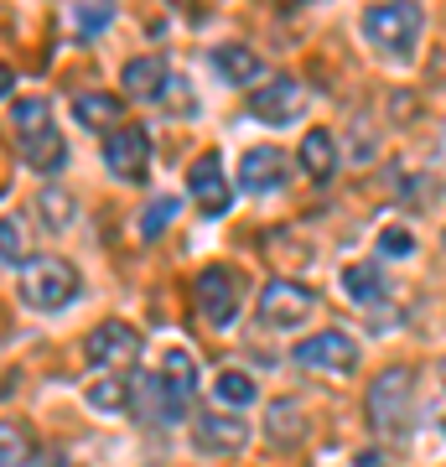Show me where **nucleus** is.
Listing matches in <instances>:
<instances>
[{"instance_id":"nucleus-1","label":"nucleus","mask_w":446,"mask_h":467,"mask_svg":"<svg viewBox=\"0 0 446 467\" xmlns=\"http://www.w3.org/2000/svg\"><path fill=\"white\" fill-rule=\"evenodd\" d=\"M420 5L415 0H384V5H368L364 11V36L368 47L384 52V57H410L415 42H420Z\"/></svg>"},{"instance_id":"nucleus-2","label":"nucleus","mask_w":446,"mask_h":467,"mask_svg":"<svg viewBox=\"0 0 446 467\" xmlns=\"http://www.w3.org/2000/svg\"><path fill=\"white\" fill-rule=\"evenodd\" d=\"M368 420L379 436H405L415 420V368L395 364L368 384Z\"/></svg>"},{"instance_id":"nucleus-3","label":"nucleus","mask_w":446,"mask_h":467,"mask_svg":"<svg viewBox=\"0 0 446 467\" xmlns=\"http://www.w3.org/2000/svg\"><path fill=\"white\" fill-rule=\"evenodd\" d=\"M73 296H78V265L63 254H42L21 270V301L32 312H63Z\"/></svg>"},{"instance_id":"nucleus-4","label":"nucleus","mask_w":446,"mask_h":467,"mask_svg":"<svg viewBox=\"0 0 446 467\" xmlns=\"http://www.w3.org/2000/svg\"><path fill=\"white\" fill-rule=\"evenodd\" d=\"M312 285H296V281H270L260 291V301H254V317L264 322V327H301V322L312 317Z\"/></svg>"},{"instance_id":"nucleus-5","label":"nucleus","mask_w":446,"mask_h":467,"mask_svg":"<svg viewBox=\"0 0 446 467\" xmlns=\"http://www.w3.org/2000/svg\"><path fill=\"white\" fill-rule=\"evenodd\" d=\"M192 296H198V317L208 327H229L233 312H239V275L229 265H208L192 285Z\"/></svg>"},{"instance_id":"nucleus-6","label":"nucleus","mask_w":446,"mask_h":467,"mask_svg":"<svg viewBox=\"0 0 446 467\" xmlns=\"http://www.w3.org/2000/svg\"><path fill=\"white\" fill-rule=\"evenodd\" d=\"M296 364L312 368V374H353L358 368V343L332 327V333H316V337H301L296 343Z\"/></svg>"},{"instance_id":"nucleus-7","label":"nucleus","mask_w":446,"mask_h":467,"mask_svg":"<svg viewBox=\"0 0 446 467\" xmlns=\"http://www.w3.org/2000/svg\"><path fill=\"white\" fill-rule=\"evenodd\" d=\"M104 161H109V171L115 177H125V182H140L150 167V135L146 125H115V130L104 135Z\"/></svg>"},{"instance_id":"nucleus-8","label":"nucleus","mask_w":446,"mask_h":467,"mask_svg":"<svg viewBox=\"0 0 446 467\" xmlns=\"http://www.w3.org/2000/svg\"><path fill=\"white\" fill-rule=\"evenodd\" d=\"M140 358V333L130 322H99L88 333V364L94 368H125Z\"/></svg>"},{"instance_id":"nucleus-9","label":"nucleus","mask_w":446,"mask_h":467,"mask_svg":"<svg viewBox=\"0 0 446 467\" xmlns=\"http://www.w3.org/2000/svg\"><path fill=\"white\" fill-rule=\"evenodd\" d=\"M301 109H306L301 78H270L254 88V119H264V125H296Z\"/></svg>"},{"instance_id":"nucleus-10","label":"nucleus","mask_w":446,"mask_h":467,"mask_svg":"<svg viewBox=\"0 0 446 467\" xmlns=\"http://www.w3.org/2000/svg\"><path fill=\"white\" fill-rule=\"evenodd\" d=\"M192 436H198L202 451H218V457H229V451H239L249 441V426L239 416H229V410H202L198 420H192Z\"/></svg>"},{"instance_id":"nucleus-11","label":"nucleus","mask_w":446,"mask_h":467,"mask_svg":"<svg viewBox=\"0 0 446 467\" xmlns=\"http://www.w3.org/2000/svg\"><path fill=\"white\" fill-rule=\"evenodd\" d=\"M187 187H192V198L202 202V213H229V177H223V161L218 156H198L192 171H187Z\"/></svg>"},{"instance_id":"nucleus-12","label":"nucleus","mask_w":446,"mask_h":467,"mask_svg":"<svg viewBox=\"0 0 446 467\" xmlns=\"http://www.w3.org/2000/svg\"><path fill=\"white\" fill-rule=\"evenodd\" d=\"M285 182V156L275 146H254L244 150V161H239V187L244 192H275Z\"/></svg>"},{"instance_id":"nucleus-13","label":"nucleus","mask_w":446,"mask_h":467,"mask_svg":"<svg viewBox=\"0 0 446 467\" xmlns=\"http://www.w3.org/2000/svg\"><path fill=\"white\" fill-rule=\"evenodd\" d=\"M166 78H171V67H166V57H130L125 63V73H119V88L130 94V99H161Z\"/></svg>"},{"instance_id":"nucleus-14","label":"nucleus","mask_w":446,"mask_h":467,"mask_svg":"<svg viewBox=\"0 0 446 467\" xmlns=\"http://www.w3.org/2000/svg\"><path fill=\"white\" fill-rule=\"evenodd\" d=\"M301 171L312 177V182H327L332 171H337V140H332V130H306L301 135Z\"/></svg>"},{"instance_id":"nucleus-15","label":"nucleus","mask_w":446,"mask_h":467,"mask_svg":"<svg viewBox=\"0 0 446 467\" xmlns=\"http://www.w3.org/2000/svg\"><path fill=\"white\" fill-rule=\"evenodd\" d=\"M213 73L223 84H254V78H260V57L249 47H239V42H223V47L213 52Z\"/></svg>"},{"instance_id":"nucleus-16","label":"nucleus","mask_w":446,"mask_h":467,"mask_svg":"<svg viewBox=\"0 0 446 467\" xmlns=\"http://www.w3.org/2000/svg\"><path fill=\"white\" fill-rule=\"evenodd\" d=\"M21 156H26V167H36V171H57L67 146H63V135L47 125V130H36V135H21Z\"/></svg>"},{"instance_id":"nucleus-17","label":"nucleus","mask_w":446,"mask_h":467,"mask_svg":"<svg viewBox=\"0 0 446 467\" xmlns=\"http://www.w3.org/2000/svg\"><path fill=\"white\" fill-rule=\"evenodd\" d=\"M0 265H32V234H26V218L5 213L0 218Z\"/></svg>"},{"instance_id":"nucleus-18","label":"nucleus","mask_w":446,"mask_h":467,"mask_svg":"<svg viewBox=\"0 0 446 467\" xmlns=\"http://www.w3.org/2000/svg\"><path fill=\"white\" fill-rule=\"evenodd\" d=\"M343 291H347L353 301L374 306V301L384 296V275H379V265H374V260H358V265H347V270H343Z\"/></svg>"},{"instance_id":"nucleus-19","label":"nucleus","mask_w":446,"mask_h":467,"mask_svg":"<svg viewBox=\"0 0 446 467\" xmlns=\"http://www.w3.org/2000/svg\"><path fill=\"white\" fill-rule=\"evenodd\" d=\"M73 115H78L88 130H115L119 99L115 94H78V99H73Z\"/></svg>"},{"instance_id":"nucleus-20","label":"nucleus","mask_w":446,"mask_h":467,"mask_svg":"<svg viewBox=\"0 0 446 467\" xmlns=\"http://www.w3.org/2000/svg\"><path fill=\"white\" fill-rule=\"evenodd\" d=\"M26 462H32L26 420H0V467H26Z\"/></svg>"},{"instance_id":"nucleus-21","label":"nucleus","mask_w":446,"mask_h":467,"mask_svg":"<svg viewBox=\"0 0 446 467\" xmlns=\"http://www.w3.org/2000/svg\"><path fill=\"white\" fill-rule=\"evenodd\" d=\"M161 379H166V389L177 395V400H192V389H198V368H192V353H166V364H161Z\"/></svg>"},{"instance_id":"nucleus-22","label":"nucleus","mask_w":446,"mask_h":467,"mask_svg":"<svg viewBox=\"0 0 446 467\" xmlns=\"http://www.w3.org/2000/svg\"><path fill=\"white\" fill-rule=\"evenodd\" d=\"M73 32L78 36H99L109 21H115V0H73Z\"/></svg>"},{"instance_id":"nucleus-23","label":"nucleus","mask_w":446,"mask_h":467,"mask_svg":"<svg viewBox=\"0 0 446 467\" xmlns=\"http://www.w3.org/2000/svg\"><path fill=\"white\" fill-rule=\"evenodd\" d=\"M264 431L275 436V441H301L306 436V420H301L296 400H275L264 410Z\"/></svg>"},{"instance_id":"nucleus-24","label":"nucleus","mask_w":446,"mask_h":467,"mask_svg":"<svg viewBox=\"0 0 446 467\" xmlns=\"http://www.w3.org/2000/svg\"><path fill=\"white\" fill-rule=\"evenodd\" d=\"M88 405L94 410H130V379L125 374H109V379L88 384Z\"/></svg>"},{"instance_id":"nucleus-25","label":"nucleus","mask_w":446,"mask_h":467,"mask_svg":"<svg viewBox=\"0 0 446 467\" xmlns=\"http://www.w3.org/2000/svg\"><path fill=\"white\" fill-rule=\"evenodd\" d=\"M11 119H16V135H36L52 125V104L47 94H32V99H16V109H11Z\"/></svg>"},{"instance_id":"nucleus-26","label":"nucleus","mask_w":446,"mask_h":467,"mask_svg":"<svg viewBox=\"0 0 446 467\" xmlns=\"http://www.w3.org/2000/svg\"><path fill=\"white\" fill-rule=\"evenodd\" d=\"M36 213H42V223H52V229H67V223H73V198L57 192V187H47V192L36 198Z\"/></svg>"},{"instance_id":"nucleus-27","label":"nucleus","mask_w":446,"mask_h":467,"mask_svg":"<svg viewBox=\"0 0 446 467\" xmlns=\"http://www.w3.org/2000/svg\"><path fill=\"white\" fill-rule=\"evenodd\" d=\"M177 208H182L177 198H156V202L146 208V213H140V234H146V239H156V234H161L166 223H171V218H177Z\"/></svg>"},{"instance_id":"nucleus-28","label":"nucleus","mask_w":446,"mask_h":467,"mask_svg":"<svg viewBox=\"0 0 446 467\" xmlns=\"http://www.w3.org/2000/svg\"><path fill=\"white\" fill-rule=\"evenodd\" d=\"M218 395H223L229 405H254V379L229 368V374H218Z\"/></svg>"},{"instance_id":"nucleus-29","label":"nucleus","mask_w":446,"mask_h":467,"mask_svg":"<svg viewBox=\"0 0 446 467\" xmlns=\"http://www.w3.org/2000/svg\"><path fill=\"white\" fill-rule=\"evenodd\" d=\"M410 250H415V239L405 229H384L379 234V254H389V260H405Z\"/></svg>"},{"instance_id":"nucleus-30","label":"nucleus","mask_w":446,"mask_h":467,"mask_svg":"<svg viewBox=\"0 0 446 467\" xmlns=\"http://www.w3.org/2000/svg\"><path fill=\"white\" fill-rule=\"evenodd\" d=\"M11 84H16V78H11V67L0 63V99H5V94H11Z\"/></svg>"},{"instance_id":"nucleus-31","label":"nucleus","mask_w":446,"mask_h":467,"mask_svg":"<svg viewBox=\"0 0 446 467\" xmlns=\"http://www.w3.org/2000/svg\"><path fill=\"white\" fill-rule=\"evenodd\" d=\"M42 467H73V462H67V457H47Z\"/></svg>"},{"instance_id":"nucleus-32","label":"nucleus","mask_w":446,"mask_h":467,"mask_svg":"<svg viewBox=\"0 0 446 467\" xmlns=\"http://www.w3.org/2000/svg\"><path fill=\"white\" fill-rule=\"evenodd\" d=\"M441 379H446V358H441Z\"/></svg>"},{"instance_id":"nucleus-33","label":"nucleus","mask_w":446,"mask_h":467,"mask_svg":"<svg viewBox=\"0 0 446 467\" xmlns=\"http://www.w3.org/2000/svg\"><path fill=\"white\" fill-rule=\"evenodd\" d=\"M281 5H296V0H281Z\"/></svg>"}]
</instances>
